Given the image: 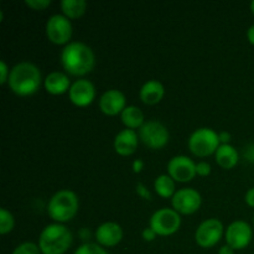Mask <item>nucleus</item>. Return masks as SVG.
<instances>
[{
    "label": "nucleus",
    "instance_id": "1",
    "mask_svg": "<svg viewBox=\"0 0 254 254\" xmlns=\"http://www.w3.org/2000/svg\"><path fill=\"white\" fill-rule=\"evenodd\" d=\"M61 64L71 76L82 77L89 73L96 64V56L91 47L81 41H71L62 49Z\"/></svg>",
    "mask_w": 254,
    "mask_h": 254
},
{
    "label": "nucleus",
    "instance_id": "2",
    "mask_svg": "<svg viewBox=\"0 0 254 254\" xmlns=\"http://www.w3.org/2000/svg\"><path fill=\"white\" fill-rule=\"evenodd\" d=\"M41 83V71L32 62H19L10 69L7 86L17 96L26 97L36 93Z\"/></svg>",
    "mask_w": 254,
    "mask_h": 254
},
{
    "label": "nucleus",
    "instance_id": "3",
    "mask_svg": "<svg viewBox=\"0 0 254 254\" xmlns=\"http://www.w3.org/2000/svg\"><path fill=\"white\" fill-rule=\"evenodd\" d=\"M73 242L72 232L64 223H51L39 236L40 251L42 254H64Z\"/></svg>",
    "mask_w": 254,
    "mask_h": 254
},
{
    "label": "nucleus",
    "instance_id": "4",
    "mask_svg": "<svg viewBox=\"0 0 254 254\" xmlns=\"http://www.w3.org/2000/svg\"><path fill=\"white\" fill-rule=\"evenodd\" d=\"M78 196L72 190H60L50 198L47 203V213L56 223L71 221L78 211Z\"/></svg>",
    "mask_w": 254,
    "mask_h": 254
},
{
    "label": "nucleus",
    "instance_id": "5",
    "mask_svg": "<svg viewBox=\"0 0 254 254\" xmlns=\"http://www.w3.org/2000/svg\"><path fill=\"white\" fill-rule=\"evenodd\" d=\"M188 144L191 153L198 158H206L208 155H212L221 145L217 131L211 128H206V127L192 131Z\"/></svg>",
    "mask_w": 254,
    "mask_h": 254
},
{
    "label": "nucleus",
    "instance_id": "6",
    "mask_svg": "<svg viewBox=\"0 0 254 254\" xmlns=\"http://www.w3.org/2000/svg\"><path fill=\"white\" fill-rule=\"evenodd\" d=\"M181 226V216L174 208L163 207L155 211L149 220V227L158 236H171L178 232Z\"/></svg>",
    "mask_w": 254,
    "mask_h": 254
},
{
    "label": "nucleus",
    "instance_id": "7",
    "mask_svg": "<svg viewBox=\"0 0 254 254\" xmlns=\"http://www.w3.org/2000/svg\"><path fill=\"white\" fill-rule=\"evenodd\" d=\"M139 139L149 149L158 150L169 143V130L158 121H148L139 128Z\"/></svg>",
    "mask_w": 254,
    "mask_h": 254
},
{
    "label": "nucleus",
    "instance_id": "8",
    "mask_svg": "<svg viewBox=\"0 0 254 254\" xmlns=\"http://www.w3.org/2000/svg\"><path fill=\"white\" fill-rule=\"evenodd\" d=\"M46 36L52 44L64 45L69 44L72 37V24L68 17L64 14H54L50 16L45 26Z\"/></svg>",
    "mask_w": 254,
    "mask_h": 254
},
{
    "label": "nucleus",
    "instance_id": "9",
    "mask_svg": "<svg viewBox=\"0 0 254 254\" xmlns=\"http://www.w3.org/2000/svg\"><path fill=\"white\" fill-rule=\"evenodd\" d=\"M225 233L223 223L217 218H208L201 222L195 231V241L201 248H212Z\"/></svg>",
    "mask_w": 254,
    "mask_h": 254
},
{
    "label": "nucleus",
    "instance_id": "10",
    "mask_svg": "<svg viewBox=\"0 0 254 254\" xmlns=\"http://www.w3.org/2000/svg\"><path fill=\"white\" fill-rule=\"evenodd\" d=\"M202 203V197L197 190L192 188L180 189L171 198V206L180 215H192Z\"/></svg>",
    "mask_w": 254,
    "mask_h": 254
},
{
    "label": "nucleus",
    "instance_id": "11",
    "mask_svg": "<svg viewBox=\"0 0 254 254\" xmlns=\"http://www.w3.org/2000/svg\"><path fill=\"white\" fill-rule=\"evenodd\" d=\"M226 243L235 251H241L251 245L253 238V230L246 221H233L225 232Z\"/></svg>",
    "mask_w": 254,
    "mask_h": 254
},
{
    "label": "nucleus",
    "instance_id": "12",
    "mask_svg": "<svg viewBox=\"0 0 254 254\" xmlns=\"http://www.w3.org/2000/svg\"><path fill=\"white\" fill-rule=\"evenodd\" d=\"M168 175L179 183H189L196 174V163L186 155H176L169 160Z\"/></svg>",
    "mask_w": 254,
    "mask_h": 254
},
{
    "label": "nucleus",
    "instance_id": "13",
    "mask_svg": "<svg viewBox=\"0 0 254 254\" xmlns=\"http://www.w3.org/2000/svg\"><path fill=\"white\" fill-rule=\"evenodd\" d=\"M68 98L77 107L89 106L96 98V87L87 78L76 79L69 87Z\"/></svg>",
    "mask_w": 254,
    "mask_h": 254
},
{
    "label": "nucleus",
    "instance_id": "14",
    "mask_svg": "<svg viewBox=\"0 0 254 254\" xmlns=\"http://www.w3.org/2000/svg\"><path fill=\"white\" fill-rule=\"evenodd\" d=\"M98 106L102 113L111 117L117 116V114H121L127 107L126 96L119 89H107L99 98Z\"/></svg>",
    "mask_w": 254,
    "mask_h": 254
},
{
    "label": "nucleus",
    "instance_id": "15",
    "mask_svg": "<svg viewBox=\"0 0 254 254\" xmlns=\"http://www.w3.org/2000/svg\"><path fill=\"white\" fill-rule=\"evenodd\" d=\"M94 238L102 247H116L123 240V230L117 222H104L97 227Z\"/></svg>",
    "mask_w": 254,
    "mask_h": 254
},
{
    "label": "nucleus",
    "instance_id": "16",
    "mask_svg": "<svg viewBox=\"0 0 254 254\" xmlns=\"http://www.w3.org/2000/svg\"><path fill=\"white\" fill-rule=\"evenodd\" d=\"M139 144V135L133 129H123L114 138V150L122 156H129L135 153Z\"/></svg>",
    "mask_w": 254,
    "mask_h": 254
},
{
    "label": "nucleus",
    "instance_id": "17",
    "mask_svg": "<svg viewBox=\"0 0 254 254\" xmlns=\"http://www.w3.org/2000/svg\"><path fill=\"white\" fill-rule=\"evenodd\" d=\"M71 81L67 73H64L61 71H54L50 72L44 79V87L46 92L54 96H59V94H64L69 91L71 87Z\"/></svg>",
    "mask_w": 254,
    "mask_h": 254
},
{
    "label": "nucleus",
    "instance_id": "18",
    "mask_svg": "<svg viewBox=\"0 0 254 254\" xmlns=\"http://www.w3.org/2000/svg\"><path fill=\"white\" fill-rule=\"evenodd\" d=\"M164 94H165L164 84L156 79H149L139 89V97H140L141 102H144L145 104H150V106L159 103L163 99Z\"/></svg>",
    "mask_w": 254,
    "mask_h": 254
},
{
    "label": "nucleus",
    "instance_id": "19",
    "mask_svg": "<svg viewBox=\"0 0 254 254\" xmlns=\"http://www.w3.org/2000/svg\"><path fill=\"white\" fill-rule=\"evenodd\" d=\"M215 159L222 169H233L238 164V151L231 144H221L216 150Z\"/></svg>",
    "mask_w": 254,
    "mask_h": 254
},
{
    "label": "nucleus",
    "instance_id": "20",
    "mask_svg": "<svg viewBox=\"0 0 254 254\" xmlns=\"http://www.w3.org/2000/svg\"><path fill=\"white\" fill-rule=\"evenodd\" d=\"M121 119L127 128L133 129V130L139 129L145 123L144 113L136 106H127L121 113Z\"/></svg>",
    "mask_w": 254,
    "mask_h": 254
},
{
    "label": "nucleus",
    "instance_id": "21",
    "mask_svg": "<svg viewBox=\"0 0 254 254\" xmlns=\"http://www.w3.org/2000/svg\"><path fill=\"white\" fill-rule=\"evenodd\" d=\"M62 12L69 20L79 19L87 10L86 0H62L60 2Z\"/></svg>",
    "mask_w": 254,
    "mask_h": 254
},
{
    "label": "nucleus",
    "instance_id": "22",
    "mask_svg": "<svg viewBox=\"0 0 254 254\" xmlns=\"http://www.w3.org/2000/svg\"><path fill=\"white\" fill-rule=\"evenodd\" d=\"M154 189L155 192L163 198H173L176 192L175 180L168 174L159 175L154 181Z\"/></svg>",
    "mask_w": 254,
    "mask_h": 254
},
{
    "label": "nucleus",
    "instance_id": "23",
    "mask_svg": "<svg viewBox=\"0 0 254 254\" xmlns=\"http://www.w3.org/2000/svg\"><path fill=\"white\" fill-rule=\"evenodd\" d=\"M15 218L6 208H0V233L7 235L14 230Z\"/></svg>",
    "mask_w": 254,
    "mask_h": 254
},
{
    "label": "nucleus",
    "instance_id": "24",
    "mask_svg": "<svg viewBox=\"0 0 254 254\" xmlns=\"http://www.w3.org/2000/svg\"><path fill=\"white\" fill-rule=\"evenodd\" d=\"M73 254H109V252L98 243H83Z\"/></svg>",
    "mask_w": 254,
    "mask_h": 254
},
{
    "label": "nucleus",
    "instance_id": "25",
    "mask_svg": "<svg viewBox=\"0 0 254 254\" xmlns=\"http://www.w3.org/2000/svg\"><path fill=\"white\" fill-rule=\"evenodd\" d=\"M11 254H42L39 245L34 242H24L17 246Z\"/></svg>",
    "mask_w": 254,
    "mask_h": 254
},
{
    "label": "nucleus",
    "instance_id": "26",
    "mask_svg": "<svg viewBox=\"0 0 254 254\" xmlns=\"http://www.w3.org/2000/svg\"><path fill=\"white\" fill-rule=\"evenodd\" d=\"M25 4L32 10H45L51 5V0H25Z\"/></svg>",
    "mask_w": 254,
    "mask_h": 254
},
{
    "label": "nucleus",
    "instance_id": "27",
    "mask_svg": "<svg viewBox=\"0 0 254 254\" xmlns=\"http://www.w3.org/2000/svg\"><path fill=\"white\" fill-rule=\"evenodd\" d=\"M196 174L200 176H208L211 174V165L207 161H198L196 164Z\"/></svg>",
    "mask_w": 254,
    "mask_h": 254
},
{
    "label": "nucleus",
    "instance_id": "28",
    "mask_svg": "<svg viewBox=\"0 0 254 254\" xmlns=\"http://www.w3.org/2000/svg\"><path fill=\"white\" fill-rule=\"evenodd\" d=\"M9 74H10L9 67H7L6 62H5L4 60H1V61H0V83L1 84L7 83Z\"/></svg>",
    "mask_w": 254,
    "mask_h": 254
},
{
    "label": "nucleus",
    "instance_id": "29",
    "mask_svg": "<svg viewBox=\"0 0 254 254\" xmlns=\"http://www.w3.org/2000/svg\"><path fill=\"white\" fill-rule=\"evenodd\" d=\"M156 236L158 235H156V232L151 227L144 228L143 232H141V237H143L144 241H146V242H153L156 238Z\"/></svg>",
    "mask_w": 254,
    "mask_h": 254
},
{
    "label": "nucleus",
    "instance_id": "30",
    "mask_svg": "<svg viewBox=\"0 0 254 254\" xmlns=\"http://www.w3.org/2000/svg\"><path fill=\"white\" fill-rule=\"evenodd\" d=\"M136 192H138V195L140 196V197L145 198V200H150L151 198V193L150 191L146 189L145 185H143V184H138L136 185Z\"/></svg>",
    "mask_w": 254,
    "mask_h": 254
},
{
    "label": "nucleus",
    "instance_id": "31",
    "mask_svg": "<svg viewBox=\"0 0 254 254\" xmlns=\"http://www.w3.org/2000/svg\"><path fill=\"white\" fill-rule=\"evenodd\" d=\"M245 201L246 203H247L250 207H253L254 208V188H251L250 190L246 192V196H245Z\"/></svg>",
    "mask_w": 254,
    "mask_h": 254
},
{
    "label": "nucleus",
    "instance_id": "32",
    "mask_svg": "<svg viewBox=\"0 0 254 254\" xmlns=\"http://www.w3.org/2000/svg\"><path fill=\"white\" fill-rule=\"evenodd\" d=\"M218 138H220L221 144H230L231 134L228 133V131H220V133H218Z\"/></svg>",
    "mask_w": 254,
    "mask_h": 254
},
{
    "label": "nucleus",
    "instance_id": "33",
    "mask_svg": "<svg viewBox=\"0 0 254 254\" xmlns=\"http://www.w3.org/2000/svg\"><path fill=\"white\" fill-rule=\"evenodd\" d=\"M144 168V163L140 159H136V160L133 161V170L134 173H140Z\"/></svg>",
    "mask_w": 254,
    "mask_h": 254
},
{
    "label": "nucleus",
    "instance_id": "34",
    "mask_svg": "<svg viewBox=\"0 0 254 254\" xmlns=\"http://www.w3.org/2000/svg\"><path fill=\"white\" fill-rule=\"evenodd\" d=\"M218 254H235V250L228 245H225L218 250Z\"/></svg>",
    "mask_w": 254,
    "mask_h": 254
},
{
    "label": "nucleus",
    "instance_id": "35",
    "mask_svg": "<svg viewBox=\"0 0 254 254\" xmlns=\"http://www.w3.org/2000/svg\"><path fill=\"white\" fill-rule=\"evenodd\" d=\"M247 39L250 41V44L254 46V25L250 26V29L247 30Z\"/></svg>",
    "mask_w": 254,
    "mask_h": 254
},
{
    "label": "nucleus",
    "instance_id": "36",
    "mask_svg": "<svg viewBox=\"0 0 254 254\" xmlns=\"http://www.w3.org/2000/svg\"><path fill=\"white\" fill-rule=\"evenodd\" d=\"M251 11H252V14L254 15V0L251 2Z\"/></svg>",
    "mask_w": 254,
    "mask_h": 254
},
{
    "label": "nucleus",
    "instance_id": "37",
    "mask_svg": "<svg viewBox=\"0 0 254 254\" xmlns=\"http://www.w3.org/2000/svg\"><path fill=\"white\" fill-rule=\"evenodd\" d=\"M253 226H254V215H253Z\"/></svg>",
    "mask_w": 254,
    "mask_h": 254
}]
</instances>
